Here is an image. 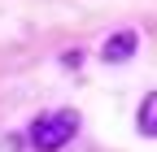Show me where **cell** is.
Wrapping results in <instances>:
<instances>
[{
	"mask_svg": "<svg viewBox=\"0 0 157 152\" xmlns=\"http://www.w3.org/2000/svg\"><path fill=\"white\" fill-rule=\"evenodd\" d=\"M140 135H157V96L153 91L140 100Z\"/></svg>",
	"mask_w": 157,
	"mask_h": 152,
	"instance_id": "obj_3",
	"label": "cell"
},
{
	"mask_svg": "<svg viewBox=\"0 0 157 152\" xmlns=\"http://www.w3.org/2000/svg\"><path fill=\"white\" fill-rule=\"evenodd\" d=\"M74 130H78V113L74 109H57V113H44V118L31 122L26 139H31L35 152H57V148H66L74 139Z\"/></svg>",
	"mask_w": 157,
	"mask_h": 152,
	"instance_id": "obj_1",
	"label": "cell"
},
{
	"mask_svg": "<svg viewBox=\"0 0 157 152\" xmlns=\"http://www.w3.org/2000/svg\"><path fill=\"white\" fill-rule=\"evenodd\" d=\"M135 31H122V35H109V44L101 48V61H127V56L135 52Z\"/></svg>",
	"mask_w": 157,
	"mask_h": 152,
	"instance_id": "obj_2",
	"label": "cell"
}]
</instances>
